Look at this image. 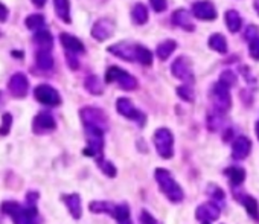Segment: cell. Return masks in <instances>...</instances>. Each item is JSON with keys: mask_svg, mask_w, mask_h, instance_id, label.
Here are the masks:
<instances>
[{"mask_svg": "<svg viewBox=\"0 0 259 224\" xmlns=\"http://www.w3.org/2000/svg\"><path fill=\"white\" fill-rule=\"evenodd\" d=\"M37 202H39V192L29 191L26 194L24 204L8 200L2 203L0 209H2V214L8 215L14 224H41L43 221L39 214Z\"/></svg>", "mask_w": 259, "mask_h": 224, "instance_id": "1", "label": "cell"}, {"mask_svg": "<svg viewBox=\"0 0 259 224\" xmlns=\"http://www.w3.org/2000/svg\"><path fill=\"white\" fill-rule=\"evenodd\" d=\"M154 179L159 184V189L162 192L168 202L179 204L184 200V192L180 188V184L176 182V179L171 176V172L165 168H157L154 171Z\"/></svg>", "mask_w": 259, "mask_h": 224, "instance_id": "2", "label": "cell"}, {"mask_svg": "<svg viewBox=\"0 0 259 224\" xmlns=\"http://www.w3.org/2000/svg\"><path fill=\"white\" fill-rule=\"evenodd\" d=\"M154 145L157 154L162 159L169 160L174 156V136H172L169 128L162 127L154 131Z\"/></svg>", "mask_w": 259, "mask_h": 224, "instance_id": "3", "label": "cell"}, {"mask_svg": "<svg viewBox=\"0 0 259 224\" xmlns=\"http://www.w3.org/2000/svg\"><path fill=\"white\" fill-rule=\"evenodd\" d=\"M105 81L110 84V82H118L120 89H124V90H134V89H138V80H136L133 75H130L127 70L124 69H120L118 66H112L107 73H105Z\"/></svg>", "mask_w": 259, "mask_h": 224, "instance_id": "4", "label": "cell"}, {"mask_svg": "<svg viewBox=\"0 0 259 224\" xmlns=\"http://www.w3.org/2000/svg\"><path fill=\"white\" fill-rule=\"evenodd\" d=\"M80 116L84 125H93L100 127L102 130H108V119L102 110L96 107H84L80 110Z\"/></svg>", "mask_w": 259, "mask_h": 224, "instance_id": "5", "label": "cell"}, {"mask_svg": "<svg viewBox=\"0 0 259 224\" xmlns=\"http://www.w3.org/2000/svg\"><path fill=\"white\" fill-rule=\"evenodd\" d=\"M212 101L214 105L221 113H226L232 107V96H230V87L224 85L223 82H217L212 87Z\"/></svg>", "mask_w": 259, "mask_h": 224, "instance_id": "6", "label": "cell"}, {"mask_svg": "<svg viewBox=\"0 0 259 224\" xmlns=\"http://www.w3.org/2000/svg\"><path fill=\"white\" fill-rule=\"evenodd\" d=\"M116 110H118V113L120 116H124L130 121H134L136 123H139L140 127L145 125V122H146V116L142 113L140 110H138L133 102L130 101L128 98H119L118 99V102H116Z\"/></svg>", "mask_w": 259, "mask_h": 224, "instance_id": "7", "label": "cell"}, {"mask_svg": "<svg viewBox=\"0 0 259 224\" xmlns=\"http://www.w3.org/2000/svg\"><path fill=\"white\" fill-rule=\"evenodd\" d=\"M34 96L40 104L49 105V107H57L61 104V96L60 93L54 89V87L47 85V84H40L35 87Z\"/></svg>", "mask_w": 259, "mask_h": 224, "instance_id": "8", "label": "cell"}, {"mask_svg": "<svg viewBox=\"0 0 259 224\" xmlns=\"http://www.w3.org/2000/svg\"><path fill=\"white\" fill-rule=\"evenodd\" d=\"M219 215L221 207L215 202H206L195 210V218L197 221H200V224H211L212 221H217Z\"/></svg>", "mask_w": 259, "mask_h": 224, "instance_id": "9", "label": "cell"}, {"mask_svg": "<svg viewBox=\"0 0 259 224\" xmlns=\"http://www.w3.org/2000/svg\"><path fill=\"white\" fill-rule=\"evenodd\" d=\"M171 72H172V75H174L177 80H181L184 82H194L192 66H191L189 60L186 57L176 58V61L171 66Z\"/></svg>", "mask_w": 259, "mask_h": 224, "instance_id": "10", "label": "cell"}, {"mask_svg": "<svg viewBox=\"0 0 259 224\" xmlns=\"http://www.w3.org/2000/svg\"><path fill=\"white\" fill-rule=\"evenodd\" d=\"M9 93L14 98H24L29 92V81L26 78V75L23 72H17L11 77L8 82Z\"/></svg>", "mask_w": 259, "mask_h": 224, "instance_id": "11", "label": "cell"}, {"mask_svg": "<svg viewBox=\"0 0 259 224\" xmlns=\"http://www.w3.org/2000/svg\"><path fill=\"white\" fill-rule=\"evenodd\" d=\"M55 128H57V122L49 111H41L32 121V131L35 134H44L49 131H54Z\"/></svg>", "mask_w": 259, "mask_h": 224, "instance_id": "12", "label": "cell"}, {"mask_svg": "<svg viewBox=\"0 0 259 224\" xmlns=\"http://www.w3.org/2000/svg\"><path fill=\"white\" fill-rule=\"evenodd\" d=\"M233 197H235V200L239 204H242L247 215L258 223L259 221V203L256 198L252 197L250 194H244V192H238V191L233 192Z\"/></svg>", "mask_w": 259, "mask_h": 224, "instance_id": "13", "label": "cell"}, {"mask_svg": "<svg viewBox=\"0 0 259 224\" xmlns=\"http://www.w3.org/2000/svg\"><path fill=\"white\" fill-rule=\"evenodd\" d=\"M115 31V24L112 20L108 19H100L92 28V37L98 41H105L107 39L112 37Z\"/></svg>", "mask_w": 259, "mask_h": 224, "instance_id": "14", "label": "cell"}, {"mask_svg": "<svg viewBox=\"0 0 259 224\" xmlns=\"http://www.w3.org/2000/svg\"><path fill=\"white\" fill-rule=\"evenodd\" d=\"M192 14L200 20H215L217 19V9L212 2L209 0H200L192 5Z\"/></svg>", "mask_w": 259, "mask_h": 224, "instance_id": "15", "label": "cell"}, {"mask_svg": "<svg viewBox=\"0 0 259 224\" xmlns=\"http://www.w3.org/2000/svg\"><path fill=\"white\" fill-rule=\"evenodd\" d=\"M252 153V141L245 136H238L232 143V157L233 160H244Z\"/></svg>", "mask_w": 259, "mask_h": 224, "instance_id": "16", "label": "cell"}, {"mask_svg": "<svg viewBox=\"0 0 259 224\" xmlns=\"http://www.w3.org/2000/svg\"><path fill=\"white\" fill-rule=\"evenodd\" d=\"M61 202H63L72 215L73 220H81L82 217V203L80 194H63L61 195Z\"/></svg>", "mask_w": 259, "mask_h": 224, "instance_id": "17", "label": "cell"}, {"mask_svg": "<svg viewBox=\"0 0 259 224\" xmlns=\"http://www.w3.org/2000/svg\"><path fill=\"white\" fill-rule=\"evenodd\" d=\"M108 52L116 55L120 60L125 61H134L136 60V46L128 41H120L116 44H112L108 47Z\"/></svg>", "mask_w": 259, "mask_h": 224, "instance_id": "18", "label": "cell"}, {"mask_svg": "<svg viewBox=\"0 0 259 224\" xmlns=\"http://www.w3.org/2000/svg\"><path fill=\"white\" fill-rule=\"evenodd\" d=\"M60 41L69 54L78 55V54H84V51H85L84 44L77 39V37H73L67 32H63L60 35Z\"/></svg>", "mask_w": 259, "mask_h": 224, "instance_id": "19", "label": "cell"}, {"mask_svg": "<svg viewBox=\"0 0 259 224\" xmlns=\"http://www.w3.org/2000/svg\"><path fill=\"white\" fill-rule=\"evenodd\" d=\"M110 217H113L118 224H133L128 203H116L113 212Z\"/></svg>", "mask_w": 259, "mask_h": 224, "instance_id": "20", "label": "cell"}, {"mask_svg": "<svg viewBox=\"0 0 259 224\" xmlns=\"http://www.w3.org/2000/svg\"><path fill=\"white\" fill-rule=\"evenodd\" d=\"M172 23L177 24V26H180L184 31H194L195 29L189 12L184 11V9H177L174 14H172Z\"/></svg>", "mask_w": 259, "mask_h": 224, "instance_id": "21", "label": "cell"}, {"mask_svg": "<svg viewBox=\"0 0 259 224\" xmlns=\"http://www.w3.org/2000/svg\"><path fill=\"white\" fill-rule=\"evenodd\" d=\"M224 176L229 179L232 188H238L245 180V169L239 166H230L224 171Z\"/></svg>", "mask_w": 259, "mask_h": 224, "instance_id": "22", "label": "cell"}, {"mask_svg": "<svg viewBox=\"0 0 259 224\" xmlns=\"http://www.w3.org/2000/svg\"><path fill=\"white\" fill-rule=\"evenodd\" d=\"M35 61H37V66L41 70H51L54 67V57L51 51H47V49H39L35 54Z\"/></svg>", "mask_w": 259, "mask_h": 224, "instance_id": "23", "label": "cell"}, {"mask_svg": "<svg viewBox=\"0 0 259 224\" xmlns=\"http://www.w3.org/2000/svg\"><path fill=\"white\" fill-rule=\"evenodd\" d=\"M116 203L113 202H104V200H95L90 202L89 204V210L92 214H105V215H112L113 209H115Z\"/></svg>", "mask_w": 259, "mask_h": 224, "instance_id": "24", "label": "cell"}, {"mask_svg": "<svg viewBox=\"0 0 259 224\" xmlns=\"http://www.w3.org/2000/svg\"><path fill=\"white\" fill-rule=\"evenodd\" d=\"M226 24L230 32H238L242 28V19L238 14V11L235 9H229L226 12Z\"/></svg>", "mask_w": 259, "mask_h": 224, "instance_id": "25", "label": "cell"}, {"mask_svg": "<svg viewBox=\"0 0 259 224\" xmlns=\"http://www.w3.org/2000/svg\"><path fill=\"white\" fill-rule=\"evenodd\" d=\"M209 47L218 54H226L227 52V41L224 35L221 34H212L209 37Z\"/></svg>", "mask_w": 259, "mask_h": 224, "instance_id": "26", "label": "cell"}, {"mask_svg": "<svg viewBox=\"0 0 259 224\" xmlns=\"http://www.w3.org/2000/svg\"><path fill=\"white\" fill-rule=\"evenodd\" d=\"M34 43L39 46V49H47V51H51L52 46H54V39L51 32L47 31H40L37 32L34 37Z\"/></svg>", "mask_w": 259, "mask_h": 224, "instance_id": "27", "label": "cell"}, {"mask_svg": "<svg viewBox=\"0 0 259 224\" xmlns=\"http://www.w3.org/2000/svg\"><path fill=\"white\" fill-rule=\"evenodd\" d=\"M57 16L64 23H70V2L69 0H54Z\"/></svg>", "mask_w": 259, "mask_h": 224, "instance_id": "28", "label": "cell"}, {"mask_svg": "<svg viewBox=\"0 0 259 224\" xmlns=\"http://www.w3.org/2000/svg\"><path fill=\"white\" fill-rule=\"evenodd\" d=\"M176 47H177V43L174 40H166L163 43H160L157 46V57L160 61H166L171 54L176 51Z\"/></svg>", "mask_w": 259, "mask_h": 224, "instance_id": "29", "label": "cell"}, {"mask_svg": "<svg viewBox=\"0 0 259 224\" xmlns=\"http://www.w3.org/2000/svg\"><path fill=\"white\" fill-rule=\"evenodd\" d=\"M131 19L136 24H145L148 21V9L143 3H136L131 11Z\"/></svg>", "mask_w": 259, "mask_h": 224, "instance_id": "30", "label": "cell"}, {"mask_svg": "<svg viewBox=\"0 0 259 224\" xmlns=\"http://www.w3.org/2000/svg\"><path fill=\"white\" fill-rule=\"evenodd\" d=\"M84 85H85V90H87L89 93H92V95H101L104 92L102 84H101L100 78H98L96 75H89L84 81Z\"/></svg>", "mask_w": 259, "mask_h": 224, "instance_id": "31", "label": "cell"}, {"mask_svg": "<svg viewBox=\"0 0 259 224\" xmlns=\"http://www.w3.org/2000/svg\"><path fill=\"white\" fill-rule=\"evenodd\" d=\"M136 60L143 66H151L153 63V54L148 51L142 44H136Z\"/></svg>", "mask_w": 259, "mask_h": 224, "instance_id": "32", "label": "cell"}, {"mask_svg": "<svg viewBox=\"0 0 259 224\" xmlns=\"http://www.w3.org/2000/svg\"><path fill=\"white\" fill-rule=\"evenodd\" d=\"M221 111L215 110L212 111L211 115H207V130L211 131H218L221 128V125H223V118H221Z\"/></svg>", "mask_w": 259, "mask_h": 224, "instance_id": "33", "label": "cell"}, {"mask_svg": "<svg viewBox=\"0 0 259 224\" xmlns=\"http://www.w3.org/2000/svg\"><path fill=\"white\" fill-rule=\"evenodd\" d=\"M98 166L101 168V171L105 174L107 177H110V179H115L116 176H118V169H116V166L112 163L110 160H107V159H102V160H100L96 163Z\"/></svg>", "mask_w": 259, "mask_h": 224, "instance_id": "34", "label": "cell"}, {"mask_svg": "<svg viewBox=\"0 0 259 224\" xmlns=\"http://www.w3.org/2000/svg\"><path fill=\"white\" fill-rule=\"evenodd\" d=\"M24 23H26V28L31 29V31H37L44 26V17L41 14H32L29 16L26 20H24Z\"/></svg>", "mask_w": 259, "mask_h": 224, "instance_id": "35", "label": "cell"}, {"mask_svg": "<svg viewBox=\"0 0 259 224\" xmlns=\"http://www.w3.org/2000/svg\"><path fill=\"white\" fill-rule=\"evenodd\" d=\"M207 194L211 195L214 198V202H221V203H224V198H226V194L224 191L219 188V186L217 184H209V188H207Z\"/></svg>", "mask_w": 259, "mask_h": 224, "instance_id": "36", "label": "cell"}, {"mask_svg": "<svg viewBox=\"0 0 259 224\" xmlns=\"http://www.w3.org/2000/svg\"><path fill=\"white\" fill-rule=\"evenodd\" d=\"M177 95L183 99V101L186 102H194V89L191 85H180L177 89Z\"/></svg>", "mask_w": 259, "mask_h": 224, "instance_id": "37", "label": "cell"}, {"mask_svg": "<svg viewBox=\"0 0 259 224\" xmlns=\"http://www.w3.org/2000/svg\"><path fill=\"white\" fill-rule=\"evenodd\" d=\"M219 82H223L227 87H233V85L238 82V78H237V75L233 73L232 70H224L223 73L219 75Z\"/></svg>", "mask_w": 259, "mask_h": 224, "instance_id": "38", "label": "cell"}, {"mask_svg": "<svg viewBox=\"0 0 259 224\" xmlns=\"http://www.w3.org/2000/svg\"><path fill=\"white\" fill-rule=\"evenodd\" d=\"M12 127V116L9 113H5L2 116V125H0V136H8Z\"/></svg>", "mask_w": 259, "mask_h": 224, "instance_id": "39", "label": "cell"}, {"mask_svg": "<svg viewBox=\"0 0 259 224\" xmlns=\"http://www.w3.org/2000/svg\"><path fill=\"white\" fill-rule=\"evenodd\" d=\"M139 223H140V224H162L151 212H148L146 209H143L142 212H140V215H139Z\"/></svg>", "mask_w": 259, "mask_h": 224, "instance_id": "40", "label": "cell"}, {"mask_svg": "<svg viewBox=\"0 0 259 224\" xmlns=\"http://www.w3.org/2000/svg\"><path fill=\"white\" fill-rule=\"evenodd\" d=\"M249 51H250V57L256 61H259V37L253 39L250 41V46H249Z\"/></svg>", "mask_w": 259, "mask_h": 224, "instance_id": "41", "label": "cell"}, {"mask_svg": "<svg viewBox=\"0 0 259 224\" xmlns=\"http://www.w3.org/2000/svg\"><path fill=\"white\" fill-rule=\"evenodd\" d=\"M256 37H259V29L255 26V24H250V26H247V29H245V32H244V39L252 41L253 39H256Z\"/></svg>", "mask_w": 259, "mask_h": 224, "instance_id": "42", "label": "cell"}, {"mask_svg": "<svg viewBox=\"0 0 259 224\" xmlns=\"http://www.w3.org/2000/svg\"><path fill=\"white\" fill-rule=\"evenodd\" d=\"M150 2H151V6L154 8L156 12H163L168 8L166 0H150Z\"/></svg>", "mask_w": 259, "mask_h": 224, "instance_id": "43", "label": "cell"}, {"mask_svg": "<svg viewBox=\"0 0 259 224\" xmlns=\"http://www.w3.org/2000/svg\"><path fill=\"white\" fill-rule=\"evenodd\" d=\"M67 61H69L67 64L70 66V69L75 70V69H78V67H80V64H78V60H77V57L73 55V54H69V52H67Z\"/></svg>", "mask_w": 259, "mask_h": 224, "instance_id": "44", "label": "cell"}, {"mask_svg": "<svg viewBox=\"0 0 259 224\" xmlns=\"http://www.w3.org/2000/svg\"><path fill=\"white\" fill-rule=\"evenodd\" d=\"M8 19V8L3 5V3H0V21H6Z\"/></svg>", "mask_w": 259, "mask_h": 224, "instance_id": "45", "label": "cell"}, {"mask_svg": "<svg viewBox=\"0 0 259 224\" xmlns=\"http://www.w3.org/2000/svg\"><path fill=\"white\" fill-rule=\"evenodd\" d=\"M31 2H32L37 8H43V6L46 5L47 0H31Z\"/></svg>", "mask_w": 259, "mask_h": 224, "instance_id": "46", "label": "cell"}, {"mask_svg": "<svg viewBox=\"0 0 259 224\" xmlns=\"http://www.w3.org/2000/svg\"><path fill=\"white\" fill-rule=\"evenodd\" d=\"M3 105H5V95L3 92H0V110H2Z\"/></svg>", "mask_w": 259, "mask_h": 224, "instance_id": "47", "label": "cell"}, {"mask_svg": "<svg viewBox=\"0 0 259 224\" xmlns=\"http://www.w3.org/2000/svg\"><path fill=\"white\" fill-rule=\"evenodd\" d=\"M255 133L258 136V141H259V121L256 122V125H255Z\"/></svg>", "mask_w": 259, "mask_h": 224, "instance_id": "48", "label": "cell"}, {"mask_svg": "<svg viewBox=\"0 0 259 224\" xmlns=\"http://www.w3.org/2000/svg\"><path fill=\"white\" fill-rule=\"evenodd\" d=\"M255 8H256V11L259 12V0H256V2H255Z\"/></svg>", "mask_w": 259, "mask_h": 224, "instance_id": "49", "label": "cell"}]
</instances>
